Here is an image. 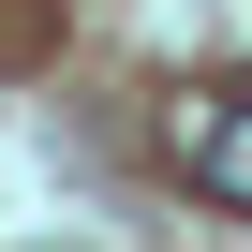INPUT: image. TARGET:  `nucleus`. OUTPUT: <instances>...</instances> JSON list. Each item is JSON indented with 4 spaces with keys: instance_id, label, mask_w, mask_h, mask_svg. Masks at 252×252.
Here are the masks:
<instances>
[{
    "instance_id": "1",
    "label": "nucleus",
    "mask_w": 252,
    "mask_h": 252,
    "mask_svg": "<svg viewBox=\"0 0 252 252\" xmlns=\"http://www.w3.org/2000/svg\"><path fill=\"white\" fill-rule=\"evenodd\" d=\"M193 193L208 208H252V104H208L193 119Z\"/></svg>"
}]
</instances>
